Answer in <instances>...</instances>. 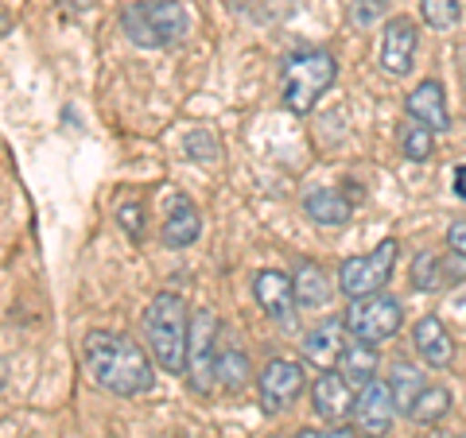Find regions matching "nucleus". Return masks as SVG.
Listing matches in <instances>:
<instances>
[{"instance_id": "nucleus-26", "label": "nucleus", "mask_w": 466, "mask_h": 438, "mask_svg": "<svg viewBox=\"0 0 466 438\" xmlns=\"http://www.w3.org/2000/svg\"><path fill=\"white\" fill-rule=\"evenodd\" d=\"M116 222H121V229H125L133 241L144 237V206H140V202H125V206L116 210Z\"/></svg>"}, {"instance_id": "nucleus-24", "label": "nucleus", "mask_w": 466, "mask_h": 438, "mask_svg": "<svg viewBox=\"0 0 466 438\" xmlns=\"http://www.w3.org/2000/svg\"><path fill=\"white\" fill-rule=\"evenodd\" d=\"M451 392L443 388V384H428L424 392H420V400H416V407H412V419L416 423H440L447 412H451Z\"/></svg>"}, {"instance_id": "nucleus-3", "label": "nucleus", "mask_w": 466, "mask_h": 438, "mask_svg": "<svg viewBox=\"0 0 466 438\" xmlns=\"http://www.w3.org/2000/svg\"><path fill=\"white\" fill-rule=\"evenodd\" d=\"M334 75H339V63L327 51H299L284 58V70H280L284 109L296 116H308L319 105V97L334 85Z\"/></svg>"}, {"instance_id": "nucleus-15", "label": "nucleus", "mask_w": 466, "mask_h": 438, "mask_svg": "<svg viewBox=\"0 0 466 438\" xmlns=\"http://www.w3.org/2000/svg\"><path fill=\"white\" fill-rule=\"evenodd\" d=\"M412 345H416L420 361L431 364V369H447V364L455 361V342H451V330L435 314H424L412 326Z\"/></svg>"}, {"instance_id": "nucleus-27", "label": "nucleus", "mask_w": 466, "mask_h": 438, "mask_svg": "<svg viewBox=\"0 0 466 438\" xmlns=\"http://www.w3.org/2000/svg\"><path fill=\"white\" fill-rule=\"evenodd\" d=\"M385 16V0H354V8H350V20L358 27H370Z\"/></svg>"}, {"instance_id": "nucleus-5", "label": "nucleus", "mask_w": 466, "mask_h": 438, "mask_svg": "<svg viewBox=\"0 0 466 438\" xmlns=\"http://www.w3.org/2000/svg\"><path fill=\"white\" fill-rule=\"evenodd\" d=\"M397 256H400V244L397 241H381L373 248V253H361V256H350L339 264V275H334V284L346 299H366V295H377L385 284L392 268H397Z\"/></svg>"}, {"instance_id": "nucleus-28", "label": "nucleus", "mask_w": 466, "mask_h": 438, "mask_svg": "<svg viewBox=\"0 0 466 438\" xmlns=\"http://www.w3.org/2000/svg\"><path fill=\"white\" fill-rule=\"evenodd\" d=\"M187 155H191V159H214V155H218L214 136L202 133V128H195V133L187 136Z\"/></svg>"}, {"instance_id": "nucleus-18", "label": "nucleus", "mask_w": 466, "mask_h": 438, "mask_svg": "<svg viewBox=\"0 0 466 438\" xmlns=\"http://www.w3.org/2000/svg\"><path fill=\"white\" fill-rule=\"evenodd\" d=\"M291 284H296V303L308 306V311L327 306L334 299V291H339V284H330L327 268L315 264V260H296V275H291Z\"/></svg>"}, {"instance_id": "nucleus-22", "label": "nucleus", "mask_w": 466, "mask_h": 438, "mask_svg": "<svg viewBox=\"0 0 466 438\" xmlns=\"http://www.w3.org/2000/svg\"><path fill=\"white\" fill-rule=\"evenodd\" d=\"M253 376V364L245 357V349H218V384L226 392H241Z\"/></svg>"}, {"instance_id": "nucleus-20", "label": "nucleus", "mask_w": 466, "mask_h": 438, "mask_svg": "<svg viewBox=\"0 0 466 438\" xmlns=\"http://www.w3.org/2000/svg\"><path fill=\"white\" fill-rule=\"evenodd\" d=\"M377 345L373 342H358V338H350L346 345H342V353H339V364H334V369H339L342 376L350 384H370L373 376H377Z\"/></svg>"}, {"instance_id": "nucleus-4", "label": "nucleus", "mask_w": 466, "mask_h": 438, "mask_svg": "<svg viewBox=\"0 0 466 438\" xmlns=\"http://www.w3.org/2000/svg\"><path fill=\"white\" fill-rule=\"evenodd\" d=\"M121 27L137 47H167L187 35V8L179 0H137L121 12Z\"/></svg>"}, {"instance_id": "nucleus-29", "label": "nucleus", "mask_w": 466, "mask_h": 438, "mask_svg": "<svg viewBox=\"0 0 466 438\" xmlns=\"http://www.w3.org/2000/svg\"><path fill=\"white\" fill-rule=\"evenodd\" d=\"M447 248H455L459 256H466V222H455L447 229Z\"/></svg>"}, {"instance_id": "nucleus-30", "label": "nucleus", "mask_w": 466, "mask_h": 438, "mask_svg": "<svg viewBox=\"0 0 466 438\" xmlns=\"http://www.w3.org/2000/svg\"><path fill=\"white\" fill-rule=\"evenodd\" d=\"M327 438H361V434H358V427H342V423H339V427L327 431Z\"/></svg>"}, {"instance_id": "nucleus-10", "label": "nucleus", "mask_w": 466, "mask_h": 438, "mask_svg": "<svg viewBox=\"0 0 466 438\" xmlns=\"http://www.w3.org/2000/svg\"><path fill=\"white\" fill-rule=\"evenodd\" d=\"M416 43L420 32L408 16H392L385 24V35H381V70L389 78H408L412 75V63H416Z\"/></svg>"}, {"instance_id": "nucleus-9", "label": "nucleus", "mask_w": 466, "mask_h": 438, "mask_svg": "<svg viewBox=\"0 0 466 438\" xmlns=\"http://www.w3.org/2000/svg\"><path fill=\"white\" fill-rule=\"evenodd\" d=\"M397 400H392V388L381 376H373L370 384L358 388V400H354V427L370 438H381L392 431V419H397Z\"/></svg>"}, {"instance_id": "nucleus-8", "label": "nucleus", "mask_w": 466, "mask_h": 438, "mask_svg": "<svg viewBox=\"0 0 466 438\" xmlns=\"http://www.w3.org/2000/svg\"><path fill=\"white\" fill-rule=\"evenodd\" d=\"M308 392V373L299 361L291 357H272L260 373V412L265 415H280Z\"/></svg>"}, {"instance_id": "nucleus-17", "label": "nucleus", "mask_w": 466, "mask_h": 438, "mask_svg": "<svg viewBox=\"0 0 466 438\" xmlns=\"http://www.w3.org/2000/svg\"><path fill=\"white\" fill-rule=\"evenodd\" d=\"M342 330H346V323L342 318H327V323H319L315 330H308L303 333V357H308L315 369H334L339 364V353H342Z\"/></svg>"}, {"instance_id": "nucleus-25", "label": "nucleus", "mask_w": 466, "mask_h": 438, "mask_svg": "<svg viewBox=\"0 0 466 438\" xmlns=\"http://www.w3.org/2000/svg\"><path fill=\"white\" fill-rule=\"evenodd\" d=\"M420 12H424V24L435 32H447V27L459 24V0H420Z\"/></svg>"}, {"instance_id": "nucleus-23", "label": "nucleus", "mask_w": 466, "mask_h": 438, "mask_svg": "<svg viewBox=\"0 0 466 438\" xmlns=\"http://www.w3.org/2000/svg\"><path fill=\"white\" fill-rule=\"evenodd\" d=\"M400 155L404 159H412V164H428V159L435 155V133L428 124H420V121H408L400 124Z\"/></svg>"}, {"instance_id": "nucleus-32", "label": "nucleus", "mask_w": 466, "mask_h": 438, "mask_svg": "<svg viewBox=\"0 0 466 438\" xmlns=\"http://www.w3.org/2000/svg\"><path fill=\"white\" fill-rule=\"evenodd\" d=\"M296 438H327V431H315V427H303V431H296Z\"/></svg>"}, {"instance_id": "nucleus-13", "label": "nucleus", "mask_w": 466, "mask_h": 438, "mask_svg": "<svg viewBox=\"0 0 466 438\" xmlns=\"http://www.w3.org/2000/svg\"><path fill=\"white\" fill-rule=\"evenodd\" d=\"M404 113L412 116V121L428 124L431 133H447V128H451V109H447L443 82H440V78H424V82L416 85V90H408Z\"/></svg>"}, {"instance_id": "nucleus-33", "label": "nucleus", "mask_w": 466, "mask_h": 438, "mask_svg": "<svg viewBox=\"0 0 466 438\" xmlns=\"http://www.w3.org/2000/svg\"><path fill=\"white\" fill-rule=\"evenodd\" d=\"M459 438H466V434H459Z\"/></svg>"}, {"instance_id": "nucleus-14", "label": "nucleus", "mask_w": 466, "mask_h": 438, "mask_svg": "<svg viewBox=\"0 0 466 438\" xmlns=\"http://www.w3.org/2000/svg\"><path fill=\"white\" fill-rule=\"evenodd\" d=\"M466 280V256H459L455 248H447L443 256L435 253H420L412 260V287L416 291H440L447 284Z\"/></svg>"}, {"instance_id": "nucleus-21", "label": "nucleus", "mask_w": 466, "mask_h": 438, "mask_svg": "<svg viewBox=\"0 0 466 438\" xmlns=\"http://www.w3.org/2000/svg\"><path fill=\"white\" fill-rule=\"evenodd\" d=\"M389 388H392V400H397V412L412 419V407L420 400V392L428 388V381H424V373H420L412 361H392Z\"/></svg>"}, {"instance_id": "nucleus-1", "label": "nucleus", "mask_w": 466, "mask_h": 438, "mask_svg": "<svg viewBox=\"0 0 466 438\" xmlns=\"http://www.w3.org/2000/svg\"><path fill=\"white\" fill-rule=\"evenodd\" d=\"M82 364L86 376L113 396H140L148 392L156 381L152 369V353L140 349L128 333H113V330H90L82 342Z\"/></svg>"}, {"instance_id": "nucleus-11", "label": "nucleus", "mask_w": 466, "mask_h": 438, "mask_svg": "<svg viewBox=\"0 0 466 438\" xmlns=\"http://www.w3.org/2000/svg\"><path fill=\"white\" fill-rule=\"evenodd\" d=\"M253 299H257L260 311L280 326L291 323V311L299 306L296 303V284H291V275H284L280 268H260L253 275Z\"/></svg>"}, {"instance_id": "nucleus-31", "label": "nucleus", "mask_w": 466, "mask_h": 438, "mask_svg": "<svg viewBox=\"0 0 466 438\" xmlns=\"http://www.w3.org/2000/svg\"><path fill=\"white\" fill-rule=\"evenodd\" d=\"M455 191L466 198V167H459V174H455Z\"/></svg>"}, {"instance_id": "nucleus-2", "label": "nucleus", "mask_w": 466, "mask_h": 438, "mask_svg": "<svg viewBox=\"0 0 466 438\" xmlns=\"http://www.w3.org/2000/svg\"><path fill=\"white\" fill-rule=\"evenodd\" d=\"M144 342L159 364V373L179 376L187 373V345H191V314H187L183 295L159 291L144 311Z\"/></svg>"}, {"instance_id": "nucleus-12", "label": "nucleus", "mask_w": 466, "mask_h": 438, "mask_svg": "<svg viewBox=\"0 0 466 438\" xmlns=\"http://www.w3.org/2000/svg\"><path fill=\"white\" fill-rule=\"evenodd\" d=\"M354 384L339 369H323V376L311 384V407L327 423H342L346 415H354Z\"/></svg>"}, {"instance_id": "nucleus-6", "label": "nucleus", "mask_w": 466, "mask_h": 438, "mask_svg": "<svg viewBox=\"0 0 466 438\" xmlns=\"http://www.w3.org/2000/svg\"><path fill=\"white\" fill-rule=\"evenodd\" d=\"M342 323H346L350 338L381 345L389 338H397V330L404 323V306H400V299L377 291V295H366V299H350Z\"/></svg>"}, {"instance_id": "nucleus-16", "label": "nucleus", "mask_w": 466, "mask_h": 438, "mask_svg": "<svg viewBox=\"0 0 466 438\" xmlns=\"http://www.w3.org/2000/svg\"><path fill=\"white\" fill-rule=\"evenodd\" d=\"M303 214H308L315 225L342 229L350 217H354V202H350L339 186H311V191L303 194Z\"/></svg>"}, {"instance_id": "nucleus-19", "label": "nucleus", "mask_w": 466, "mask_h": 438, "mask_svg": "<svg viewBox=\"0 0 466 438\" xmlns=\"http://www.w3.org/2000/svg\"><path fill=\"white\" fill-rule=\"evenodd\" d=\"M202 237V214L195 210L191 198L175 194L167 206V222H164V244L167 248H191Z\"/></svg>"}, {"instance_id": "nucleus-7", "label": "nucleus", "mask_w": 466, "mask_h": 438, "mask_svg": "<svg viewBox=\"0 0 466 438\" xmlns=\"http://www.w3.org/2000/svg\"><path fill=\"white\" fill-rule=\"evenodd\" d=\"M187 381H191V392H198V396H207L218 384V318H214V311H198L191 318Z\"/></svg>"}]
</instances>
